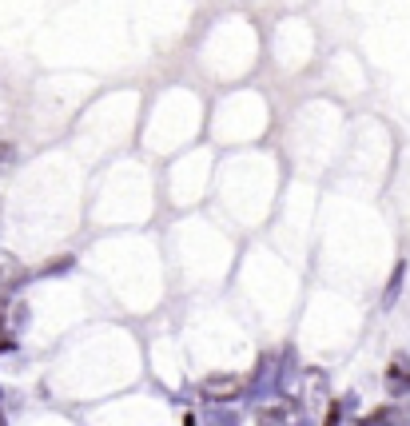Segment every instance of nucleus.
I'll use <instances>...</instances> for the list:
<instances>
[{
	"mask_svg": "<svg viewBox=\"0 0 410 426\" xmlns=\"http://www.w3.org/2000/svg\"><path fill=\"white\" fill-rule=\"evenodd\" d=\"M239 391V379H207V395H235Z\"/></svg>",
	"mask_w": 410,
	"mask_h": 426,
	"instance_id": "f257e3e1",
	"label": "nucleus"
},
{
	"mask_svg": "<svg viewBox=\"0 0 410 426\" xmlns=\"http://www.w3.org/2000/svg\"><path fill=\"white\" fill-rule=\"evenodd\" d=\"M0 347H8V331L4 327H0Z\"/></svg>",
	"mask_w": 410,
	"mask_h": 426,
	"instance_id": "f03ea898",
	"label": "nucleus"
}]
</instances>
